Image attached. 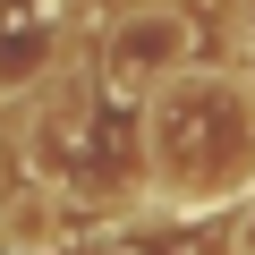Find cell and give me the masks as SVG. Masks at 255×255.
<instances>
[{"instance_id": "6da1fadb", "label": "cell", "mask_w": 255, "mask_h": 255, "mask_svg": "<svg viewBox=\"0 0 255 255\" xmlns=\"http://www.w3.org/2000/svg\"><path fill=\"white\" fill-rule=\"evenodd\" d=\"M153 179L187 213L238 196L255 179V85L213 77V68L162 77V94H153Z\"/></svg>"}, {"instance_id": "7a4b0ae2", "label": "cell", "mask_w": 255, "mask_h": 255, "mask_svg": "<svg viewBox=\"0 0 255 255\" xmlns=\"http://www.w3.org/2000/svg\"><path fill=\"white\" fill-rule=\"evenodd\" d=\"M187 51V26L170 9H136V17H119L111 34V85H162Z\"/></svg>"}, {"instance_id": "3957f363", "label": "cell", "mask_w": 255, "mask_h": 255, "mask_svg": "<svg viewBox=\"0 0 255 255\" xmlns=\"http://www.w3.org/2000/svg\"><path fill=\"white\" fill-rule=\"evenodd\" d=\"M68 26V0H0V85H26L51 68Z\"/></svg>"}]
</instances>
